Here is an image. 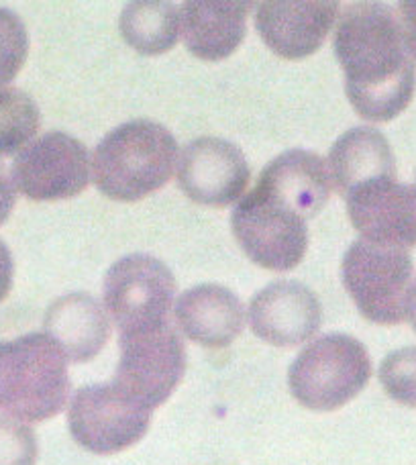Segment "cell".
<instances>
[{
	"instance_id": "obj_23",
	"label": "cell",
	"mask_w": 416,
	"mask_h": 465,
	"mask_svg": "<svg viewBox=\"0 0 416 465\" xmlns=\"http://www.w3.org/2000/svg\"><path fill=\"white\" fill-rule=\"evenodd\" d=\"M380 381L392 401L416 409V347L386 355L380 365Z\"/></svg>"
},
{
	"instance_id": "obj_26",
	"label": "cell",
	"mask_w": 416,
	"mask_h": 465,
	"mask_svg": "<svg viewBox=\"0 0 416 465\" xmlns=\"http://www.w3.org/2000/svg\"><path fill=\"white\" fill-rule=\"evenodd\" d=\"M16 203V188L11 180V173L6 172L5 163L0 162V225H5L11 217Z\"/></svg>"
},
{
	"instance_id": "obj_22",
	"label": "cell",
	"mask_w": 416,
	"mask_h": 465,
	"mask_svg": "<svg viewBox=\"0 0 416 465\" xmlns=\"http://www.w3.org/2000/svg\"><path fill=\"white\" fill-rule=\"evenodd\" d=\"M29 55V33L19 15L0 6V90L16 78Z\"/></svg>"
},
{
	"instance_id": "obj_3",
	"label": "cell",
	"mask_w": 416,
	"mask_h": 465,
	"mask_svg": "<svg viewBox=\"0 0 416 465\" xmlns=\"http://www.w3.org/2000/svg\"><path fill=\"white\" fill-rule=\"evenodd\" d=\"M68 357L52 337L29 333L0 341V414L44 422L68 404Z\"/></svg>"
},
{
	"instance_id": "obj_21",
	"label": "cell",
	"mask_w": 416,
	"mask_h": 465,
	"mask_svg": "<svg viewBox=\"0 0 416 465\" xmlns=\"http://www.w3.org/2000/svg\"><path fill=\"white\" fill-rule=\"evenodd\" d=\"M39 127V106L25 90H0V155L21 153L35 141Z\"/></svg>"
},
{
	"instance_id": "obj_6",
	"label": "cell",
	"mask_w": 416,
	"mask_h": 465,
	"mask_svg": "<svg viewBox=\"0 0 416 465\" xmlns=\"http://www.w3.org/2000/svg\"><path fill=\"white\" fill-rule=\"evenodd\" d=\"M231 227L249 260L270 272L294 270L309 249L306 219L260 186L233 209Z\"/></svg>"
},
{
	"instance_id": "obj_16",
	"label": "cell",
	"mask_w": 416,
	"mask_h": 465,
	"mask_svg": "<svg viewBox=\"0 0 416 465\" xmlns=\"http://www.w3.org/2000/svg\"><path fill=\"white\" fill-rule=\"evenodd\" d=\"M255 186L292 206L306 221L314 219L327 206L332 193L329 165L309 149L280 153L262 170Z\"/></svg>"
},
{
	"instance_id": "obj_14",
	"label": "cell",
	"mask_w": 416,
	"mask_h": 465,
	"mask_svg": "<svg viewBox=\"0 0 416 465\" xmlns=\"http://www.w3.org/2000/svg\"><path fill=\"white\" fill-rule=\"evenodd\" d=\"M339 15L337 3H282L255 6V29L282 60H304L321 49Z\"/></svg>"
},
{
	"instance_id": "obj_12",
	"label": "cell",
	"mask_w": 416,
	"mask_h": 465,
	"mask_svg": "<svg viewBox=\"0 0 416 465\" xmlns=\"http://www.w3.org/2000/svg\"><path fill=\"white\" fill-rule=\"evenodd\" d=\"M345 201L362 239L398 249L416 245V186L376 180L355 188Z\"/></svg>"
},
{
	"instance_id": "obj_10",
	"label": "cell",
	"mask_w": 416,
	"mask_h": 465,
	"mask_svg": "<svg viewBox=\"0 0 416 465\" xmlns=\"http://www.w3.org/2000/svg\"><path fill=\"white\" fill-rule=\"evenodd\" d=\"M93 176V157L80 139L62 131L45 135L16 153L11 180L16 193L35 203L65 201L84 193Z\"/></svg>"
},
{
	"instance_id": "obj_24",
	"label": "cell",
	"mask_w": 416,
	"mask_h": 465,
	"mask_svg": "<svg viewBox=\"0 0 416 465\" xmlns=\"http://www.w3.org/2000/svg\"><path fill=\"white\" fill-rule=\"evenodd\" d=\"M39 443L27 422L0 414V465H35Z\"/></svg>"
},
{
	"instance_id": "obj_20",
	"label": "cell",
	"mask_w": 416,
	"mask_h": 465,
	"mask_svg": "<svg viewBox=\"0 0 416 465\" xmlns=\"http://www.w3.org/2000/svg\"><path fill=\"white\" fill-rule=\"evenodd\" d=\"M119 29L127 45L141 55H162L178 44L180 8L172 3H129Z\"/></svg>"
},
{
	"instance_id": "obj_15",
	"label": "cell",
	"mask_w": 416,
	"mask_h": 465,
	"mask_svg": "<svg viewBox=\"0 0 416 465\" xmlns=\"http://www.w3.org/2000/svg\"><path fill=\"white\" fill-rule=\"evenodd\" d=\"M173 319L190 341L208 349H223L243 333L245 309L229 288L201 284L180 294L173 304Z\"/></svg>"
},
{
	"instance_id": "obj_28",
	"label": "cell",
	"mask_w": 416,
	"mask_h": 465,
	"mask_svg": "<svg viewBox=\"0 0 416 465\" xmlns=\"http://www.w3.org/2000/svg\"><path fill=\"white\" fill-rule=\"evenodd\" d=\"M406 319H409L411 327L416 333V282L409 290V298H406Z\"/></svg>"
},
{
	"instance_id": "obj_8",
	"label": "cell",
	"mask_w": 416,
	"mask_h": 465,
	"mask_svg": "<svg viewBox=\"0 0 416 465\" xmlns=\"http://www.w3.org/2000/svg\"><path fill=\"white\" fill-rule=\"evenodd\" d=\"M152 412L123 392L114 381L90 384L74 392L68 427L72 439L82 450L96 455H114L137 445L147 435Z\"/></svg>"
},
{
	"instance_id": "obj_13",
	"label": "cell",
	"mask_w": 416,
	"mask_h": 465,
	"mask_svg": "<svg viewBox=\"0 0 416 465\" xmlns=\"http://www.w3.org/2000/svg\"><path fill=\"white\" fill-rule=\"evenodd\" d=\"M322 309L309 286L296 280L272 282L249 302L253 335L273 347L302 345L319 333Z\"/></svg>"
},
{
	"instance_id": "obj_2",
	"label": "cell",
	"mask_w": 416,
	"mask_h": 465,
	"mask_svg": "<svg viewBox=\"0 0 416 465\" xmlns=\"http://www.w3.org/2000/svg\"><path fill=\"white\" fill-rule=\"evenodd\" d=\"M178 157V141L170 129L147 119L129 121L96 145L93 178L111 201L137 203L168 184Z\"/></svg>"
},
{
	"instance_id": "obj_11",
	"label": "cell",
	"mask_w": 416,
	"mask_h": 465,
	"mask_svg": "<svg viewBox=\"0 0 416 465\" xmlns=\"http://www.w3.org/2000/svg\"><path fill=\"white\" fill-rule=\"evenodd\" d=\"M178 186L186 198L223 209L245 196L252 168L241 149L219 137H201L178 157Z\"/></svg>"
},
{
	"instance_id": "obj_17",
	"label": "cell",
	"mask_w": 416,
	"mask_h": 465,
	"mask_svg": "<svg viewBox=\"0 0 416 465\" xmlns=\"http://www.w3.org/2000/svg\"><path fill=\"white\" fill-rule=\"evenodd\" d=\"M252 3H203L188 0L180 6V31L186 49L198 60L223 62L237 52L247 35Z\"/></svg>"
},
{
	"instance_id": "obj_27",
	"label": "cell",
	"mask_w": 416,
	"mask_h": 465,
	"mask_svg": "<svg viewBox=\"0 0 416 465\" xmlns=\"http://www.w3.org/2000/svg\"><path fill=\"white\" fill-rule=\"evenodd\" d=\"M13 278H15V262L11 255V249L0 239V302L11 294L13 288Z\"/></svg>"
},
{
	"instance_id": "obj_18",
	"label": "cell",
	"mask_w": 416,
	"mask_h": 465,
	"mask_svg": "<svg viewBox=\"0 0 416 465\" xmlns=\"http://www.w3.org/2000/svg\"><path fill=\"white\" fill-rule=\"evenodd\" d=\"M44 329L72 363L94 360L111 339V319L104 306L86 292L65 294L49 304Z\"/></svg>"
},
{
	"instance_id": "obj_4",
	"label": "cell",
	"mask_w": 416,
	"mask_h": 465,
	"mask_svg": "<svg viewBox=\"0 0 416 465\" xmlns=\"http://www.w3.org/2000/svg\"><path fill=\"white\" fill-rule=\"evenodd\" d=\"M371 360L352 335L331 333L314 339L288 370V388L298 404L316 412H332L368 386Z\"/></svg>"
},
{
	"instance_id": "obj_9",
	"label": "cell",
	"mask_w": 416,
	"mask_h": 465,
	"mask_svg": "<svg viewBox=\"0 0 416 465\" xmlns=\"http://www.w3.org/2000/svg\"><path fill=\"white\" fill-rule=\"evenodd\" d=\"M104 311L119 333L170 321L176 278L154 255L131 253L108 268L103 286Z\"/></svg>"
},
{
	"instance_id": "obj_19",
	"label": "cell",
	"mask_w": 416,
	"mask_h": 465,
	"mask_svg": "<svg viewBox=\"0 0 416 465\" xmlns=\"http://www.w3.org/2000/svg\"><path fill=\"white\" fill-rule=\"evenodd\" d=\"M329 173L341 196L368 182L396 180V160L386 135L373 127L345 131L329 152Z\"/></svg>"
},
{
	"instance_id": "obj_7",
	"label": "cell",
	"mask_w": 416,
	"mask_h": 465,
	"mask_svg": "<svg viewBox=\"0 0 416 465\" xmlns=\"http://www.w3.org/2000/svg\"><path fill=\"white\" fill-rule=\"evenodd\" d=\"M114 384L149 411L173 394L186 373V347L170 321L119 335Z\"/></svg>"
},
{
	"instance_id": "obj_1",
	"label": "cell",
	"mask_w": 416,
	"mask_h": 465,
	"mask_svg": "<svg viewBox=\"0 0 416 465\" xmlns=\"http://www.w3.org/2000/svg\"><path fill=\"white\" fill-rule=\"evenodd\" d=\"M332 52L345 74V94L362 119L388 123L406 111L416 90V64L392 8L347 5L339 15Z\"/></svg>"
},
{
	"instance_id": "obj_25",
	"label": "cell",
	"mask_w": 416,
	"mask_h": 465,
	"mask_svg": "<svg viewBox=\"0 0 416 465\" xmlns=\"http://www.w3.org/2000/svg\"><path fill=\"white\" fill-rule=\"evenodd\" d=\"M398 23H401L406 52L416 64V0L398 5Z\"/></svg>"
},
{
	"instance_id": "obj_5",
	"label": "cell",
	"mask_w": 416,
	"mask_h": 465,
	"mask_svg": "<svg viewBox=\"0 0 416 465\" xmlns=\"http://www.w3.org/2000/svg\"><path fill=\"white\" fill-rule=\"evenodd\" d=\"M406 249L357 239L343 255L341 278L363 319L376 325H401L412 280Z\"/></svg>"
}]
</instances>
